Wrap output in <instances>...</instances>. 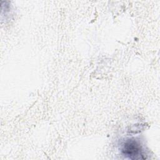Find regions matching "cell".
Masks as SVG:
<instances>
[{
    "instance_id": "cell-1",
    "label": "cell",
    "mask_w": 160,
    "mask_h": 160,
    "mask_svg": "<svg viewBox=\"0 0 160 160\" xmlns=\"http://www.w3.org/2000/svg\"><path fill=\"white\" fill-rule=\"evenodd\" d=\"M121 152L130 159H145L144 151L139 142L134 139L126 140L121 147Z\"/></svg>"
}]
</instances>
